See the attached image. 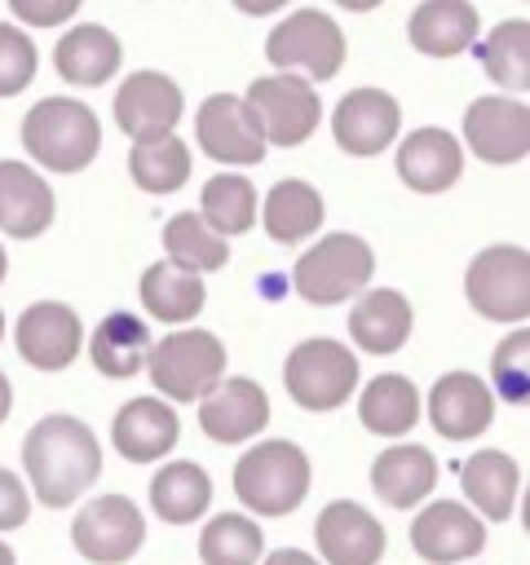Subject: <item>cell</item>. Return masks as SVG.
Here are the masks:
<instances>
[{"mask_svg": "<svg viewBox=\"0 0 530 565\" xmlns=\"http://www.w3.org/2000/svg\"><path fill=\"white\" fill-rule=\"evenodd\" d=\"M283 384H287L296 406H305V411H336L358 388V358L340 340H327V335L300 340L287 353Z\"/></svg>", "mask_w": 530, "mask_h": 565, "instance_id": "cell-9", "label": "cell"}, {"mask_svg": "<svg viewBox=\"0 0 530 565\" xmlns=\"http://www.w3.org/2000/svg\"><path fill=\"white\" fill-rule=\"evenodd\" d=\"M35 79V44L13 22H0V97L22 93Z\"/></svg>", "mask_w": 530, "mask_h": 565, "instance_id": "cell-39", "label": "cell"}, {"mask_svg": "<svg viewBox=\"0 0 530 565\" xmlns=\"http://www.w3.org/2000/svg\"><path fill=\"white\" fill-rule=\"evenodd\" d=\"M26 516H31V494H26V486H22L9 468H0V530H18Z\"/></svg>", "mask_w": 530, "mask_h": 565, "instance_id": "cell-41", "label": "cell"}, {"mask_svg": "<svg viewBox=\"0 0 530 565\" xmlns=\"http://www.w3.org/2000/svg\"><path fill=\"white\" fill-rule=\"evenodd\" d=\"M150 327L146 318L137 313H106L88 340V358L102 375L110 380H132L137 371H146V358H150Z\"/></svg>", "mask_w": 530, "mask_h": 565, "instance_id": "cell-27", "label": "cell"}, {"mask_svg": "<svg viewBox=\"0 0 530 565\" xmlns=\"http://www.w3.org/2000/svg\"><path fill=\"white\" fill-rule=\"evenodd\" d=\"M269 424V397L256 380L247 375H234V380H221L203 402H199V428L212 437V441H247L256 437L261 428Z\"/></svg>", "mask_w": 530, "mask_h": 565, "instance_id": "cell-19", "label": "cell"}, {"mask_svg": "<svg viewBox=\"0 0 530 565\" xmlns=\"http://www.w3.org/2000/svg\"><path fill=\"white\" fill-rule=\"evenodd\" d=\"M349 335L362 353H398L411 335V300L393 287H371L367 296H358L349 313Z\"/></svg>", "mask_w": 530, "mask_h": 565, "instance_id": "cell-24", "label": "cell"}, {"mask_svg": "<svg viewBox=\"0 0 530 565\" xmlns=\"http://www.w3.org/2000/svg\"><path fill=\"white\" fill-rule=\"evenodd\" d=\"M71 539L80 547L84 561L93 565H119L128 561L141 539H146V516L137 512L132 499L124 494H102L93 503H84L71 521Z\"/></svg>", "mask_w": 530, "mask_h": 565, "instance_id": "cell-10", "label": "cell"}, {"mask_svg": "<svg viewBox=\"0 0 530 565\" xmlns=\"http://www.w3.org/2000/svg\"><path fill=\"white\" fill-rule=\"evenodd\" d=\"M464 141L481 163H517L530 150V110L517 97H477L464 110Z\"/></svg>", "mask_w": 530, "mask_h": 565, "instance_id": "cell-13", "label": "cell"}, {"mask_svg": "<svg viewBox=\"0 0 530 565\" xmlns=\"http://www.w3.org/2000/svg\"><path fill=\"white\" fill-rule=\"evenodd\" d=\"M490 380H495V393L508 402L530 397V331L526 327H517L512 335L499 340V349L490 358Z\"/></svg>", "mask_w": 530, "mask_h": 565, "instance_id": "cell-38", "label": "cell"}, {"mask_svg": "<svg viewBox=\"0 0 530 565\" xmlns=\"http://www.w3.org/2000/svg\"><path fill=\"white\" fill-rule=\"evenodd\" d=\"M110 106H115V124L124 137L159 141V137H172V128L186 110V97H181L177 79H168L163 71H132L119 84Z\"/></svg>", "mask_w": 530, "mask_h": 565, "instance_id": "cell-11", "label": "cell"}, {"mask_svg": "<svg viewBox=\"0 0 530 565\" xmlns=\"http://www.w3.org/2000/svg\"><path fill=\"white\" fill-rule=\"evenodd\" d=\"M495 419V393L473 371H446L428 388V424L446 441H468Z\"/></svg>", "mask_w": 530, "mask_h": 565, "instance_id": "cell-18", "label": "cell"}, {"mask_svg": "<svg viewBox=\"0 0 530 565\" xmlns=\"http://www.w3.org/2000/svg\"><path fill=\"white\" fill-rule=\"evenodd\" d=\"M0 565H13V547L9 543H0Z\"/></svg>", "mask_w": 530, "mask_h": 565, "instance_id": "cell-46", "label": "cell"}, {"mask_svg": "<svg viewBox=\"0 0 530 565\" xmlns=\"http://www.w3.org/2000/svg\"><path fill=\"white\" fill-rule=\"evenodd\" d=\"M265 552V534L252 516L243 512H221L203 525L199 534V556L203 565H256Z\"/></svg>", "mask_w": 530, "mask_h": 565, "instance_id": "cell-37", "label": "cell"}, {"mask_svg": "<svg viewBox=\"0 0 530 565\" xmlns=\"http://www.w3.org/2000/svg\"><path fill=\"white\" fill-rule=\"evenodd\" d=\"M464 172V146L446 128H415L398 146V177L415 194L451 190Z\"/></svg>", "mask_w": 530, "mask_h": 565, "instance_id": "cell-21", "label": "cell"}, {"mask_svg": "<svg viewBox=\"0 0 530 565\" xmlns=\"http://www.w3.org/2000/svg\"><path fill=\"white\" fill-rule=\"evenodd\" d=\"M468 305L490 322H526L530 313V256L517 243L481 247L464 274Z\"/></svg>", "mask_w": 530, "mask_h": 565, "instance_id": "cell-7", "label": "cell"}, {"mask_svg": "<svg viewBox=\"0 0 530 565\" xmlns=\"http://www.w3.org/2000/svg\"><path fill=\"white\" fill-rule=\"evenodd\" d=\"M199 221L216 234V238H234L247 234L256 225V185L239 172H221L203 185L199 194Z\"/></svg>", "mask_w": 530, "mask_h": 565, "instance_id": "cell-33", "label": "cell"}, {"mask_svg": "<svg viewBox=\"0 0 530 565\" xmlns=\"http://www.w3.org/2000/svg\"><path fill=\"white\" fill-rule=\"evenodd\" d=\"M459 486L468 494V503L486 516V521H508L517 508V459H508L504 450H477L473 459H464L459 468Z\"/></svg>", "mask_w": 530, "mask_h": 565, "instance_id": "cell-28", "label": "cell"}, {"mask_svg": "<svg viewBox=\"0 0 530 565\" xmlns=\"http://www.w3.org/2000/svg\"><path fill=\"white\" fill-rule=\"evenodd\" d=\"M477 57H481V71L504 88V97L526 93L530 88V26H526V18L499 22L477 44Z\"/></svg>", "mask_w": 530, "mask_h": 565, "instance_id": "cell-34", "label": "cell"}, {"mask_svg": "<svg viewBox=\"0 0 530 565\" xmlns=\"http://www.w3.org/2000/svg\"><path fill=\"white\" fill-rule=\"evenodd\" d=\"M358 419L375 437H402L420 419V388L406 375H375L358 397Z\"/></svg>", "mask_w": 530, "mask_h": 565, "instance_id": "cell-30", "label": "cell"}, {"mask_svg": "<svg viewBox=\"0 0 530 565\" xmlns=\"http://www.w3.org/2000/svg\"><path fill=\"white\" fill-rule=\"evenodd\" d=\"M437 486V459L428 446H389L371 463V490L389 508H415Z\"/></svg>", "mask_w": 530, "mask_h": 565, "instance_id": "cell-25", "label": "cell"}, {"mask_svg": "<svg viewBox=\"0 0 530 565\" xmlns=\"http://www.w3.org/2000/svg\"><path fill=\"white\" fill-rule=\"evenodd\" d=\"M22 463L31 477V490L49 508H71L102 472V446L88 424L75 415H44L26 441H22Z\"/></svg>", "mask_w": 530, "mask_h": 565, "instance_id": "cell-1", "label": "cell"}, {"mask_svg": "<svg viewBox=\"0 0 530 565\" xmlns=\"http://www.w3.org/2000/svg\"><path fill=\"white\" fill-rule=\"evenodd\" d=\"M208 503H212V481H208V472H203L199 463H190V459H177V463L159 468L155 481H150V508H155V516L168 521V525H190V521H199V516L208 512Z\"/></svg>", "mask_w": 530, "mask_h": 565, "instance_id": "cell-31", "label": "cell"}, {"mask_svg": "<svg viewBox=\"0 0 530 565\" xmlns=\"http://www.w3.org/2000/svg\"><path fill=\"white\" fill-rule=\"evenodd\" d=\"M336 4H344V9H353V13H367V9H375L380 0H336Z\"/></svg>", "mask_w": 530, "mask_h": 565, "instance_id": "cell-45", "label": "cell"}, {"mask_svg": "<svg viewBox=\"0 0 530 565\" xmlns=\"http://www.w3.org/2000/svg\"><path fill=\"white\" fill-rule=\"evenodd\" d=\"M247 119L265 137V146H300L314 137L322 119V102L309 79L296 75H261L243 93Z\"/></svg>", "mask_w": 530, "mask_h": 565, "instance_id": "cell-8", "label": "cell"}, {"mask_svg": "<svg viewBox=\"0 0 530 565\" xmlns=\"http://www.w3.org/2000/svg\"><path fill=\"white\" fill-rule=\"evenodd\" d=\"M265 57L278 75L331 79L344 66V31L322 9H296L292 18H283L269 31Z\"/></svg>", "mask_w": 530, "mask_h": 565, "instance_id": "cell-6", "label": "cell"}, {"mask_svg": "<svg viewBox=\"0 0 530 565\" xmlns=\"http://www.w3.org/2000/svg\"><path fill=\"white\" fill-rule=\"evenodd\" d=\"M265 565H318L309 552H296V547H274L269 556H265Z\"/></svg>", "mask_w": 530, "mask_h": 565, "instance_id": "cell-42", "label": "cell"}, {"mask_svg": "<svg viewBox=\"0 0 530 565\" xmlns=\"http://www.w3.org/2000/svg\"><path fill=\"white\" fill-rule=\"evenodd\" d=\"M9 406H13V388H9V380H4V371H0V424L9 419Z\"/></svg>", "mask_w": 530, "mask_h": 565, "instance_id": "cell-44", "label": "cell"}, {"mask_svg": "<svg viewBox=\"0 0 530 565\" xmlns=\"http://www.w3.org/2000/svg\"><path fill=\"white\" fill-rule=\"evenodd\" d=\"M477 26H481V18L468 0H424L411 13L406 35L428 57H455L477 40Z\"/></svg>", "mask_w": 530, "mask_h": 565, "instance_id": "cell-26", "label": "cell"}, {"mask_svg": "<svg viewBox=\"0 0 530 565\" xmlns=\"http://www.w3.org/2000/svg\"><path fill=\"white\" fill-rule=\"evenodd\" d=\"M194 137H199L203 154H212L216 163H230V168H247V163L265 159V137L256 132L243 97H234V93H212L199 106Z\"/></svg>", "mask_w": 530, "mask_h": 565, "instance_id": "cell-15", "label": "cell"}, {"mask_svg": "<svg viewBox=\"0 0 530 565\" xmlns=\"http://www.w3.org/2000/svg\"><path fill=\"white\" fill-rule=\"evenodd\" d=\"M190 146L172 132V137H159V141H132V154H128V172L132 181L146 190V194H172L190 181Z\"/></svg>", "mask_w": 530, "mask_h": 565, "instance_id": "cell-35", "label": "cell"}, {"mask_svg": "<svg viewBox=\"0 0 530 565\" xmlns=\"http://www.w3.org/2000/svg\"><path fill=\"white\" fill-rule=\"evenodd\" d=\"M314 543L327 565H375L384 556V525L353 499H336L314 521Z\"/></svg>", "mask_w": 530, "mask_h": 565, "instance_id": "cell-17", "label": "cell"}, {"mask_svg": "<svg viewBox=\"0 0 530 565\" xmlns=\"http://www.w3.org/2000/svg\"><path fill=\"white\" fill-rule=\"evenodd\" d=\"M402 106L384 88H353L331 110V137L344 154H380L389 141H398Z\"/></svg>", "mask_w": 530, "mask_h": 565, "instance_id": "cell-14", "label": "cell"}, {"mask_svg": "<svg viewBox=\"0 0 530 565\" xmlns=\"http://www.w3.org/2000/svg\"><path fill=\"white\" fill-rule=\"evenodd\" d=\"M208 291H203V278L190 274V269H177L172 260H155L146 274H141V305L150 318L159 322H190L199 318Z\"/></svg>", "mask_w": 530, "mask_h": 565, "instance_id": "cell-32", "label": "cell"}, {"mask_svg": "<svg viewBox=\"0 0 530 565\" xmlns=\"http://www.w3.org/2000/svg\"><path fill=\"white\" fill-rule=\"evenodd\" d=\"M234 494L247 512L287 516L309 494V455L296 441H261L234 463Z\"/></svg>", "mask_w": 530, "mask_h": 565, "instance_id": "cell-3", "label": "cell"}, {"mask_svg": "<svg viewBox=\"0 0 530 565\" xmlns=\"http://www.w3.org/2000/svg\"><path fill=\"white\" fill-rule=\"evenodd\" d=\"M0 340H4V309H0Z\"/></svg>", "mask_w": 530, "mask_h": 565, "instance_id": "cell-48", "label": "cell"}, {"mask_svg": "<svg viewBox=\"0 0 530 565\" xmlns=\"http://www.w3.org/2000/svg\"><path fill=\"white\" fill-rule=\"evenodd\" d=\"M119 57H124V44L119 35H110L106 26L97 22H84V26H71L57 49H53V66L66 84L75 88H97L106 84L115 71H119Z\"/></svg>", "mask_w": 530, "mask_h": 565, "instance_id": "cell-23", "label": "cell"}, {"mask_svg": "<svg viewBox=\"0 0 530 565\" xmlns=\"http://www.w3.org/2000/svg\"><path fill=\"white\" fill-rule=\"evenodd\" d=\"M13 340H18V353L35 371H66L84 349V327H80L71 305L35 300L31 309H22V318L13 327Z\"/></svg>", "mask_w": 530, "mask_h": 565, "instance_id": "cell-12", "label": "cell"}, {"mask_svg": "<svg viewBox=\"0 0 530 565\" xmlns=\"http://www.w3.org/2000/svg\"><path fill=\"white\" fill-rule=\"evenodd\" d=\"M163 252L177 269H190V274H212L230 260V243L216 238L199 212H177L168 225H163Z\"/></svg>", "mask_w": 530, "mask_h": 565, "instance_id": "cell-36", "label": "cell"}, {"mask_svg": "<svg viewBox=\"0 0 530 565\" xmlns=\"http://www.w3.org/2000/svg\"><path fill=\"white\" fill-rule=\"evenodd\" d=\"M80 4L84 0H9L13 18L26 22V26H62V22L75 18Z\"/></svg>", "mask_w": 530, "mask_h": 565, "instance_id": "cell-40", "label": "cell"}, {"mask_svg": "<svg viewBox=\"0 0 530 565\" xmlns=\"http://www.w3.org/2000/svg\"><path fill=\"white\" fill-rule=\"evenodd\" d=\"M22 146L49 172H80L102 146V124L75 97H40L22 119Z\"/></svg>", "mask_w": 530, "mask_h": 565, "instance_id": "cell-2", "label": "cell"}, {"mask_svg": "<svg viewBox=\"0 0 530 565\" xmlns=\"http://www.w3.org/2000/svg\"><path fill=\"white\" fill-rule=\"evenodd\" d=\"M49 221H53L49 181L18 159H0V230L13 238H35L49 230Z\"/></svg>", "mask_w": 530, "mask_h": 565, "instance_id": "cell-22", "label": "cell"}, {"mask_svg": "<svg viewBox=\"0 0 530 565\" xmlns=\"http://www.w3.org/2000/svg\"><path fill=\"white\" fill-rule=\"evenodd\" d=\"M256 216L265 221V234H269L274 243H283V247L305 243V238L322 225V194H318L309 181L287 177V181H278V185L265 194V203H261Z\"/></svg>", "mask_w": 530, "mask_h": 565, "instance_id": "cell-29", "label": "cell"}, {"mask_svg": "<svg viewBox=\"0 0 530 565\" xmlns=\"http://www.w3.org/2000/svg\"><path fill=\"white\" fill-rule=\"evenodd\" d=\"M234 4H239L243 13H256V18H261V13H274V9H283L287 0H234Z\"/></svg>", "mask_w": 530, "mask_h": 565, "instance_id": "cell-43", "label": "cell"}, {"mask_svg": "<svg viewBox=\"0 0 530 565\" xmlns=\"http://www.w3.org/2000/svg\"><path fill=\"white\" fill-rule=\"evenodd\" d=\"M375 274V256L358 234H327L300 252L292 269V287L309 305H340L358 296Z\"/></svg>", "mask_w": 530, "mask_h": 565, "instance_id": "cell-5", "label": "cell"}, {"mask_svg": "<svg viewBox=\"0 0 530 565\" xmlns=\"http://www.w3.org/2000/svg\"><path fill=\"white\" fill-rule=\"evenodd\" d=\"M177 411L163 397H132L110 419V441L128 463H155L177 446Z\"/></svg>", "mask_w": 530, "mask_h": 565, "instance_id": "cell-20", "label": "cell"}, {"mask_svg": "<svg viewBox=\"0 0 530 565\" xmlns=\"http://www.w3.org/2000/svg\"><path fill=\"white\" fill-rule=\"evenodd\" d=\"M4 269H9V256H4V247H0V282H4Z\"/></svg>", "mask_w": 530, "mask_h": 565, "instance_id": "cell-47", "label": "cell"}, {"mask_svg": "<svg viewBox=\"0 0 530 565\" xmlns=\"http://www.w3.org/2000/svg\"><path fill=\"white\" fill-rule=\"evenodd\" d=\"M411 547L428 565H459V561H468L486 547V525L464 503L437 499L411 521Z\"/></svg>", "mask_w": 530, "mask_h": 565, "instance_id": "cell-16", "label": "cell"}, {"mask_svg": "<svg viewBox=\"0 0 530 565\" xmlns=\"http://www.w3.org/2000/svg\"><path fill=\"white\" fill-rule=\"evenodd\" d=\"M146 371L168 402H203L225 380V344L203 327L172 331L150 344Z\"/></svg>", "mask_w": 530, "mask_h": 565, "instance_id": "cell-4", "label": "cell"}]
</instances>
